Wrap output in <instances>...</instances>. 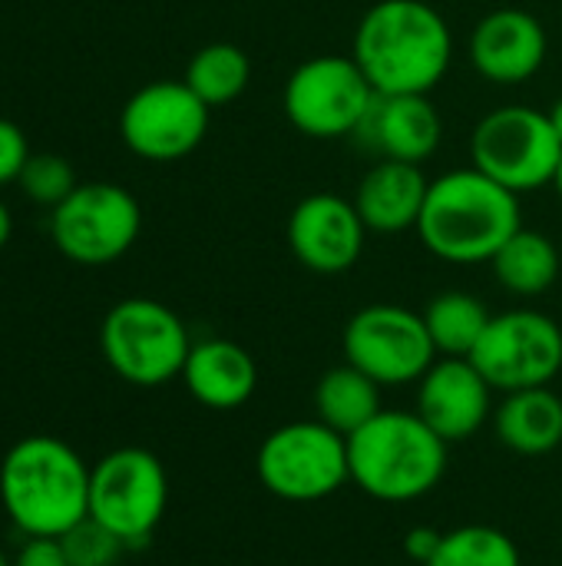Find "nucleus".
I'll return each mask as SVG.
<instances>
[{"label": "nucleus", "mask_w": 562, "mask_h": 566, "mask_svg": "<svg viewBox=\"0 0 562 566\" xmlns=\"http://www.w3.org/2000/svg\"><path fill=\"white\" fill-rule=\"evenodd\" d=\"M354 63L374 93H431L454 56V36L427 0H378L354 30Z\"/></svg>", "instance_id": "nucleus-1"}, {"label": "nucleus", "mask_w": 562, "mask_h": 566, "mask_svg": "<svg viewBox=\"0 0 562 566\" xmlns=\"http://www.w3.org/2000/svg\"><path fill=\"white\" fill-rule=\"evenodd\" d=\"M89 471L66 441L30 434L3 454V514L23 537H63L89 517Z\"/></svg>", "instance_id": "nucleus-2"}, {"label": "nucleus", "mask_w": 562, "mask_h": 566, "mask_svg": "<svg viewBox=\"0 0 562 566\" xmlns=\"http://www.w3.org/2000/svg\"><path fill=\"white\" fill-rule=\"evenodd\" d=\"M520 229V196L474 166L431 179L417 222L424 249L454 265L490 262Z\"/></svg>", "instance_id": "nucleus-3"}, {"label": "nucleus", "mask_w": 562, "mask_h": 566, "mask_svg": "<svg viewBox=\"0 0 562 566\" xmlns=\"http://www.w3.org/2000/svg\"><path fill=\"white\" fill-rule=\"evenodd\" d=\"M447 448L417 411L384 408L348 438L351 484L381 504H414L444 481Z\"/></svg>", "instance_id": "nucleus-4"}, {"label": "nucleus", "mask_w": 562, "mask_h": 566, "mask_svg": "<svg viewBox=\"0 0 562 566\" xmlns=\"http://www.w3.org/2000/svg\"><path fill=\"white\" fill-rule=\"evenodd\" d=\"M99 348L106 365L136 388H159L182 378L192 352L182 318L156 298L116 302L99 328Z\"/></svg>", "instance_id": "nucleus-5"}, {"label": "nucleus", "mask_w": 562, "mask_h": 566, "mask_svg": "<svg viewBox=\"0 0 562 566\" xmlns=\"http://www.w3.org/2000/svg\"><path fill=\"white\" fill-rule=\"evenodd\" d=\"M262 488L288 504H315L351 481L348 438L315 421H291L265 434L255 454Z\"/></svg>", "instance_id": "nucleus-6"}, {"label": "nucleus", "mask_w": 562, "mask_h": 566, "mask_svg": "<svg viewBox=\"0 0 562 566\" xmlns=\"http://www.w3.org/2000/svg\"><path fill=\"white\" fill-rule=\"evenodd\" d=\"M169 507V478L146 448H116L89 471V517L109 527L126 551L146 547Z\"/></svg>", "instance_id": "nucleus-7"}, {"label": "nucleus", "mask_w": 562, "mask_h": 566, "mask_svg": "<svg viewBox=\"0 0 562 566\" xmlns=\"http://www.w3.org/2000/svg\"><path fill=\"white\" fill-rule=\"evenodd\" d=\"M562 143L550 116L533 106H500L487 113L470 136L474 169L523 196L553 186Z\"/></svg>", "instance_id": "nucleus-8"}, {"label": "nucleus", "mask_w": 562, "mask_h": 566, "mask_svg": "<svg viewBox=\"0 0 562 566\" xmlns=\"http://www.w3.org/2000/svg\"><path fill=\"white\" fill-rule=\"evenodd\" d=\"M139 229L142 209L116 182H79L50 212V235L60 255L89 269L123 259L136 245Z\"/></svg>", "instance_id": "nucleus-9"}, {"label": "nucleus", "mask_w": 562, "mask_h": 566, "mask_svg": "<svg viewBox=\"0 0 562 566\" xmlns=\"http://www.w3.org/2000/svg\"><path fill=\"white\" fill-rule=\"evenodd\" d=\"M374 86L354 63V56L321 53L291 70L282 90V109L288 123L311 139H341L354 136Z\"/></svg>", "instance_id": "nucleus-10"}, {"label": "nucleus", "mask_w": 562, "mask_h": 566, "mask_svg": "<svg viewBox=\"0 0 562 566\" xmlns=\"http://www.w3.org/2000/svg\"><path fill=\"white\" fill-rule=\"evenodd\" d=\"M344 361L371 375L381 388L417 385L437 361L424 315L404 305L378 302L354 312L344 325Z\"/></svg>", "instance_id": "nucleus-11"}, {"label": "nucleus", "mask_w": 562, "mask_h": 566, "mask_svg": "<svg viewBox=\"0 0 562 566\" xmlns=\"http://www.w3.org/2000/svg\"><path fill=\"white\" fill-rule=\"evenodd\" d=\"M470 361L500 395L553 385L562 371V328L533 308L494 315Z\"/></svg>", "instance_id": "nucleus-12"}, {"label": "nucleus", "mask_w": 562, "mask_h": 566, "mask_svg": "<svg viewBox=\"0 0 562 566\" xmlns=\"http://www.w3.org/2000/svg\"><path fill=\"white\" fill-rule=\"evenodd\" d=\"M209 106L185 80H156L136 90L119 113V136L129 153L149 163H176L199 149L209 133Z\"/></svg>", "instance_id": "nucleus-13"}, {"label": "nucleus", "mask_w": 562, "mask_h": 566, "mask_svg": "<svg viewBox=\"0 0 562 566\" xmlns=\"http://www.w3.org/2000/svg\"><path fill=\"white\" fill-rule=\"evenodd\" d=\"M368 226L344 196H305L288 216V249L315 275H341L358 265Z\"/></svg>", "instance_id": "nucleus-14"}, {"label": "nucleus", "mask_w": 562, "mask_h": 566, "mask_svg": "<svg viewBox=\"0 0 562 566\" xmlns=\"http://www.w3.org/2000/svg\"><path fill=\"white\" fill-rule=\"evenodd\" d=\"M494 388L470 358H437L417 381L414 411L447 441L474 438L494 418Z\"/></svg>", "instance_id": "nucleus-15"}, {"label": "nucleus", "mask_w": 562, "mask_h": 566, "mask_svg": "<svg viewBox=\"0 0 562 566\" xmlns=\"http://www.w3.org/2000/svg\"><path fill=\"white\" fill-rule=\"evenodd\" d=\"M354 136L364 149L378 153V159L421 166L437 153L444 123L431 93H374Z\"/></svg>", "instance_id": "nucleus-16"}, {"label": "nucleus", "mask_w": 562, "mask_h": 566, "mask_svg": "<svg viewBox=\"0 0 562 566\" xmlns=\"http://www.w3.org/2000/svg\"><path fill=\"white\" fill-rule=\"evenodd\" d=\"M550 40L543 23L517 7L487 13L470 33V63L474 70L500 86H517L540 73Z\"/></svg>", "instance_id": "nucleus-17"}, {"label": "nucleus", "mask_w": 562, "mask_h": 566, "mask_svg": "<svg viewBox=\"0 0 562 566\" xmlns=\"http://www.w3.org/2000/svg\"><path fill=\"white\" fill-rule=\"evenodd\" d=\"M431 179L417 163L378 159L364 179L358 182L354 206L368 226V232H407L417 229L424 202H427Z\"/></svg>", "instance_id": "nucleus-18"}, {"label": "nucleus", "mask_w": 562, "mask_h": 566, "mask_svg": "<svg viewBox=\"0 0 562 566\" xmlns=\"http://www.w3.org/2000/svg\"><path fill=\"white\" fill-rule=\"evenodd\" d=\"M182 381L199 405L212 411H235L252 401L258 388V365L238 342L205 338L192 345Z\"/></svg>", "instance_id": "nucleus-19"}, {"label": "nucleus", "mask_w": 562, "mask_h": 566, "mask_svg": "<svg viewBox=\"0 0 562 566\" xmlns=\"http://www.w3.org/2000/svg\"><path fill=\"white\" fill-rule=\"evenodd\" d=\"M490 421L497 441L523 458L553 454L562 444V398L550 385L503 395Z\"/></svg>", "instance_id": "nucleus-20"}, {"label": "nucleus", "mask_w": 562, "mask_h": 566, "mask_svg": "<svg viewBox=\"0 0 562 566\" xmlns=\"http://www.w3.org/2000/svg\"><path fill=\"white\" fill-rule=\"evenodd\" d=\"M381 411V385L351 361L325 371L315 385V418L341 438H351Z\"/></svg>", "instance_id": "nucleus-21"}, {"label": "nucleus", "mask_w": 562, "mask_h": 566, "mask_svg": "<svg viewBox=\"0 0 562 566\" xmlns=\"http://www.w3.org/2000/svg\"><path fill=\"white\" fill-rule=\"evenodd\" d=\"M490 269L507 292L520 298H537L550 292L560 279V249L550 235L520 229L500 245V252L490 259Z\"/></svg>", "instance_id": "nucleus-22"}, {"label": "nucleus", "mask_w": 562, "mask_h": 566, "mask_svg": "<svg viewBox=\"0 0 562 566\" xmlns=\"http://www.w3.org/2000/svg\"><path fill=\"white\" fill-rule=\"evenodd\" d=\"M437 358H470L490 325V308L470 292H441L421 312Z\"/></svg>", "instance_id": "nucleus-23"}, {"label": "nucleus", "mask_w": 562, "mask_h": 566, "mask_svg": "<svg viewBox=\"0 0 562 566\" xmlns=\"http://www.w3.org/2000/svg\"><path fill=\"white\" fill-rule=\"evenodd\" d=\"M185 86L209 106H225L238 99L252 80L248 53L235 43H205L185 66Z\"/></svg>", "instance_id": "nucleus-24"}, {"label": "nucleus", "mask_w": 562, "mask_h": 566, "mask_svg": "<svg viewBox=\"0 0 562 566\" xmlns=\"http://www.w3.org/2000/svg\"><path fill=\"white\" fill-rule=\"evenodd\" d=\"M431 566H523L510 534L490 524H464L447 531Z\"/></svg>", "instance_id": "nucleus-25"}, {"label": "nucleus", "mask_w": 562, "mask_h": 566, "mask_svg": "<svg viewBox=\"0 0 562 566\" xmlns=\"http://www.w3.org/2000/svg\"><path fill=\"white\" fill-rule=\"evenodd\" d=\"M17 186L23 189V196L30 202L56 209L79 182H76L73 166L63 156H56V153H30Z\"/></svg>", "instance_id": "nucleus-26"}, {"label": "nucleus", "mask_w": 562, "mask_h": 566, "mask_svg": "<svg viewBox=\"0 0 562 566\" xmlns=\"http://www.w3.org/2000/svg\"><path fill=\"white\" fill-rule=\"evenodd\" d=\"M60 544L66 551L70 566H116L119 557L126 554V544L109 527H103L93 517H86L76 527H70L60 537Z\"/></svg>", "instance_id": "nucleus-27"}, {"label": "nucleus", "mask_w": 562, "mask_h": 566, "mask_svg": "<svg viewBox=\"0 0 562 566\" xmlns=\"http://www.w3.org/2000/svg\"><path fill=\"white\" fill-rule=\"evenodd\" d=\"M26 159H30V143H26L23 129L13 119L0 116V186L17 182Z\"/></svg>", "instance_id": "nucleus-28"}, {"label": "nucleus", "mask_w": 562, "mask_h": 566, "mask_svg": "<svg viewBox=\"0 0 562 566\" xmlns=\"http://www.w3.org/2000/svg\"><path fill=\"white\" fill-rule=\"evenodd\" d=\"M13 566H70L60 537H26L17 551Z\"/></svg>", "instance_id": "nucleus-29"}, {"label": "nucleus", "mask_w": 562, "mask_h": 566, "mask_svg": "<svg viewBox=\"0 0 562 566\" xmlns=\"http://www.w3.org/2000/svg\"><path fill=\"white\" fill-rule=\"evenodd\" d=\"M441 541H444V534L434 531V527H411V531L404 534V554H407L411 564L431 566V560H434L437 551H441Z\"/></svg>", "instance_id": "nucleus-30"}, {"label": "nucleus", "mask_w": 562, "mask_h": 566, "mask_svg": "<svg viewBox=\"0 0 562 566\" xmlns=\"http://www.w3.org/2000/svg\"><path fill=\"white\" fill-rule=\"evenodd\" d=\"M10 232H13V216H10V209L0 202V249L10 242Z\"/></svg>", "instance_id": "nucleus-31"}, {"label": "nucleus", "mask_w": 562, "mask_h": 566, "mask_svg": "<svg viewBox=\"0 0 562 566\" xmlns=\"http://www.w3.org/2000/svg\"><path fill=\"white\" fill-rule=\"evenodd\" d=\"M547 116H550V126H553V133L560 136V143H562V96L547 109Z\"/></svg>", "instance_id": "nucleus-32"}, {"label": "nucleus", "mask_w": 562, "mask_h": 566, "mask_svg": "<svg viewBox=\"0 0 562 566\" xmlns=\"http://www.w3.org/2000/svg\"><path fill=\"white\" fill-rule=\"evenodd\" d=\"M553 186H556V192L562 196V156H560V166H556V176H553Z\"/></svg>", "instance_id": "nucleus-33"}, {"label": "nucleus", "mask_w": 562, "mask_h": 566, "mask_svg": "<svg viewBox=\"0 0 562 566\" xmlns=\"http://www.w3.org/2000/svg\"><path fill=\"white\" fill-rule=\"evenodd\" d=\"M0 566H13V560H7V554L0 551Z\"/></svg>", "instance_id": "nucleus-34"}]
</instances>
